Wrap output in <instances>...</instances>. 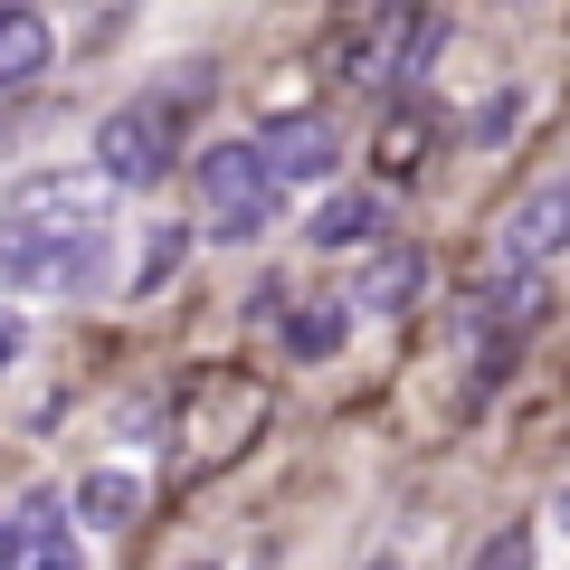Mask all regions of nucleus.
Instances as JSON below:
<instances>
[{
	"label": "nucleus",
	"mask_w": 570,
	"mask_h": 570,
	"mask_svg": "<svg viewBox=\"0 0 570 570\" xmlns=\"http://www.w3.org/2000/svg\"><path fill=\"white\" fill-rule=\"evenodd\" d=\"M48 58H58V29H48L29 0H0V96H10V86H39Z\"/></svg>",
	"instance_id": "obj_9"
},
{
	"label": "nucleus",
	"mask_w": 570,
	"mask_h": 570,
	"mask_svg": "<svg viewBox=\"0 0 570 570\" xmlns=\"http://www.w3.org/2000/svg\"><path fill=\"white\" fill-rule=\"evenodd\" d=\"M29 570H86V551H77V542H67V532H48V542H39V551H29Z\"/></svg>",
	"instance_id": "obj_16"
},
{
	"label": "nucleus",
	"mask_w": 570,
	"mask_h": 570,
	"mask_svg": "<svg viewBox=\"0 0 570 570\" xmlns=\"http://www.w3.org/2000/svg\"><path fill=\"white\" fill-rule=\"evenodd\" d=\"M305 238L314 247H371V238H381V200H371V190H333V200L314 209Z\"/></svg>",
	"instance_id": "obj_13"
},
{
	"label": "nucleus",
	"mask_w": 570,
	"mask_h": 570,
	"mask_svg": "<svg viewBox=\"0 0 570 570\" xmlns=\"http://www.w3.org/2000/svg\"><path fill=\"white\" fill-rule=\"evenodd\" d=\"M77 513H86L96 532H124V523L142 513V475H134V466H96V475L77 485Z\"/></svg>",
	"instance_id": "obj_12"
},
{
	"label": "nucleus",
	"mask_w": 570,
	"mask_h": 570,
	"mask_svg": "<svg viewBox=\"0 0 570 570\" xmlns=\"http://www.w3.org/2000/svg\"><path fill=\"white\" fill-rule=\"evenodd\" d=\"M561 247H570V171H551V181H532L523 200L504 209L485 276H542V266L561 257Z\"/></svg>",
	"instance_id": "obj_5"
},
{
	"label": "nucleus",
	"mask_w": 570,
	"mask_h": 570,
	"mask_svg": "<svg viewBox=\"0 0 570 570\" xmlns=\"http://www.w3.org/2000/svg\"><path fill=\"white\" fill-rule=\"evenodd\" d=\"M266 171H276L285 190H314V181H333V124L324 115H285V124H266Z\"/></svg>",
	"instance_id": "obj_8"
},
{
	"label": "nucleus",
	"mask_w": 570,
	"mask_h": 570,
	"mask_svg": "<svg viewBox=\"0 0 570 570\" xmlns=\"http://www.w3.org/2000/svg\"><path fill=\"white\" fill-rule=\"evenodd\" d=\"M10 228H105V181L96 171H48L10 190Z\"/></svg>",
	"instance_id": "obj_6"
},
{
	"label": "nucleus",
	"mask_w": 570,
	"mask_h": 570,
	"mask_svg": "<svg viewBox=\"0 0 570 570\" xmlns=\"http://www.w3.org/2000/svg\"><path fill=\"white\" fill-rule=\"evenodd\" d=\"M343 343H352V295H324V305H295V324H285V352H295V362H333Z\"/></svg>",
	"instance_id": "obj_11"
},
{
	"label": "nucleus",
	"mask_w": 570,
	"mask_h": 570,
	"mask_svg": "<svg viewBox=\"0 0 570 570\" xmlns=\"http://www.w3.org/2000/svg\"><path fill=\"white\" fill-rule=\"evenodd\" d=\"M20 362V314H0V371Z\"/></svg>",
	"instance_id": "obj_17"
},
{
	"label": "nucleus",
	"mask_w": 570,
	"mask_h": 570,
	"mask_svg": "<svg viewBox=\"0 0 570 570\" xmlns=\"http://www.w3.org/2000/svg\"><path fill=\"white\" fill-rule=\"evenodd\" d=\"M419 29H428L419 0H343V10H333V39H324V77H333V86H362V96H381V86L409 77Z\"/></svg>",
	"instance_id": "obj_1"
},
{
	"label": "nucleus",
	"mask_w": 570,
	"mask_h": 570,
	"mask_svg": "<svg viewBox=\"0 0 570 570\" xmlns=\"http://www.w3.org/2000/svg\"><path fill=\"white\" fill-rule=\"evenodd\" d=\"M428 142H438V115H428V105H400V115L381 124V181H419Z\"/></svg>",
	"instance_id": "obj_10"
},
{
	"label": "nucleus",
	"mask_w": 570,
	"mask_h": 570,
	"mask_svg": "<svg viewBox=\"0 0 570 570\" xmlns=\"http://www.w3.org/2000/svg\"><path fill=\"white\" fill-rule=\"evenodd\" d=\"M190 570H200V561H190Z\"/></svg>",
	"instance_id": "obj_18"
},
{
	"label": "nucleus",
	"mask_w": 570,
	"mask_h": 570,
	"mask_svg": "<svg viewBox=\"0 0 570 570\" xmlns=\"http://www.w3.org/2000/svg\"><path fill=\"white\" fill-rule=\"evenodd\" d=\"M105 228H0V285L10 295H96L105 285Z\"/></svg>",
	"instance_id": "obj_3"
},
{
	"label": "nucleus",
	"mask_w": 570,
	"mask_h": 570,
	"mask_svg": "<svg viewBox=\"0 0 570 570\" xmlns=\"http://www.w3.org/2000/svg\"><path fill=\"white\" fill-rule=\"evenodd\" d=\"M171 153H181V105H171V96H134V105H115V115L96 124V181L105 190L163 181Z\"/></svg>",
	"instance_id": "obj_4"
},
{
	"label": "nucleus",
	"mask_w": 570,
	"mask_h": 570,
	"mask_svg": "<svg viewBox=\"0 0 570 570\" xmlns=\"http://www.w3.org/2000/svg\"><path fill=\"white\" fill-rule=\"evenodd\" d=\"M419 295H428V247L419 238H390V247H371L362 285H352V314H409Z\"/></svg>",
	"instance_id": "obj_7"
},
{
	"label": "nucleus",
	"mask_w": 570,
	"mask_h": 570,
	"mask_svg": "<svg viewBox=\"0 0 570 570\" xmlns=\"http://www.w3.org/2000/svg\"><path fill=\"white\" fill-rule=\"evenodd\" d=\"M48 532H58V504H48V494L10 504V513H0V570H29V551H39Z\"/></svg>",
	"instance_id": "obj_14"
},
{
	"label": "nucleus",
	"mask_w": 570,
	"mask_h": 570,
	"mask_svg": "<svg viewBox=\"0 0 570 570\" xmlns=\"http://www.w3.org/2000/svg\"><path fill=\"white\" fill-rule=\"evenodd\" d=\"M190 181H200V228H209L219 247H247V238H266V228H276L285 181L266 171V142H257V134L209 142L200 163H190Z\"/></svg>",
	"instance_id": "obj_2"
},
{
	"label": "nucleus",
	"mask_w": 570,
	"mask_h": 570,
	"mask_svg": "<svg viewBox=\"0 0 570 570\" xmlns=\"http://www.w3.org/2000/svg\"><path fill=\"white\" fill-rule=\"evenodd\" d=\"M190 228H153V247H142V266H134V295H163L171 276H181V257H190Z\"/></svg>",
	"instance_id": "obj_15"
}]
</instances>
